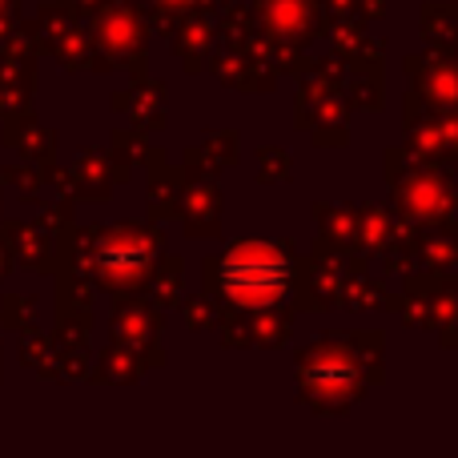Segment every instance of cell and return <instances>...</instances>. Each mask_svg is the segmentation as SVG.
<instances>
[{
    "instance_id": "1",
    "label": "cell",
    "mask_w": 458,
    "mask_h": 458,
    "mask_svg": "<svg viewBox=\"0 0 458 458\" xmlns=\"http://www.w3.org/2000/svg\"><path fill=\"white\" fill-rule=\"evenodd\" d=\"M222 285L245 306H266L285 285V261L266 245H237L222 261Z\"/></svg>"
}]
</instances>
